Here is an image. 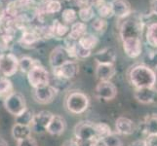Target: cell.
<instances>
[{
    "label": "cell",
    "instance_id": "obj_26",
    "mask_svg": "<svg viewBox=\"0 0 157 146\" xmlns=\"http://www.w3.org/2000/svg\"><path fill=\"white\" fill-rule=\"evenodd\" d=\"M77 15L80 21L87 24L89 21L91 23L96 18V11L92 5H85V6H82L79 9Z\"/></svg>",
    "mask_w": 157,
    "mask_h": 146
},
{
    "label": "cell",
    "instance_id": "obj_37",
    "mask_svg": "<svg viewBox=\"0 0 157 146\" xmlns=\"http://www.w3.org/2000/svg\"><path fill=\"white\" fill-rule=\"evenodd\" d=\"M102 139H104L106 146H123L122 139L119 137L118 134L114 133H112L111 134H109V136H107L106 137Z\"/></svg>",
    "mask_w": 157,
    "mask_h": 146
},
{
    "label": "cell",
    "instance_id": "obj_1",
    "mask_svg": "<svg viewBox=\"0 0 157 146\" xmlns=\"http://www.w3.org/2000/svg\"><path fill=\"white\" fill-rule=\"evenodd\" d=\"M129 82L135 89L154 87L157 81L156 71L140 63L130 68L128 72Z\"/></svg>",
    "mask_w": 157,
    "mask_h": 146
},
{
    "label": "cell",
    "instance_id": "obj_15",
    "mask_svg": "<svg viewBox=\"0 0 157 146\" xmlns=\"http://www.w3.org/2000/svg\"><path fill=\"white\" fill-rule=\"evenodd\" d=\"M134 96L140 103L150 104L157 100V90L155 87L135 89Z\"/></svg>",
    "mask_w": 157,
    "mask_h": 146
},
{
    "label": "cell",
    "instance_id": "obj_41",
    "mask_svg": "<svg viewBox=\"0 0 157 146\" xmlns=\"http://www.w3.org/2000/svg\"><path fill=\"white\" fill-rule=\"evenodd\" d=\"M150 14L157 17V0H151L150 2Z\"/></svg>",
    "mask_w": 157,
    "mask_h": 146
},
{
    "label": "cell",
    "instance_id": "obj_40",
    "mask_svg": "<svg viewBox=\"0 0 157 146\" xmlns=\"http://www.w3.org/2000/svg\"><path fill=\"white\" fill-rule=\"evenodd\" d=\"M144 141L145 146H157V136H147Z\"/></svg>",
    "mask_w": 157,
    "mask_h": 146
},
{
    "label": "cell",
    "instance_id": "obj_19",
    "mask_svg": "<svg viewBox=\"0 0 157 146\" xmlns=\"http://www.w3.org/2000/svg\"><path fill=\"white\" fill-rule=\"evenodd\" d=\"M94 58L97 64L98 63L114 64L116 61V53L113 48L106 47L97 52L94 55Z\"/></svg>",
    "mask_w": 157,
    "mask_h": 146
},
{
    "label": "cell",
    "instance_id": "obj_6",
    "mask_svg": "<svg viewBox=\"0 0 157 146\" xmlns=\"http://www.w3.org/2000/svg\"><path fill=\"white\" fill-rule=\"evenodd\" d=\"M29 85L33 89L43 87V86L50 84V75L48 70L42 66H36L26 74Z\"/></svg>",
    "mask_w": 157,
    "mask_h": 146
},
{
    "label": "cell",
    "instance_id": "obj_2",
    "mask_svg": "<svg viewBox=\"0 0 157 146\" xmlns=\"http://www.w3.org/2000/svg\"><path fill=\"white\" fill-rule=\"evenodd\" d=\"M145 24L143 21L142 15H133L124 19L119 28V35L120 39L125 40L130 38H142Z\"/></svg>",
    "mask_w": 157,
    "mask_h": 146
},
{
    "label": "cell",
    "instance_id": "obj_30",
    "mask_svg": "<svg viewBox=\"0 0 157 146\" xmlns=\"http://www.w3.org/2000/svg\"><path fill=\"white\" fill-rule=\"evenodd\" d=\"M91 28L97 34L102 35L108 28V21L105 19L96 17L93 21H91Z\"/></svg>",
    "mask_w": 157,
    "mask_h": 146
},
{
    "label": "cell",
    "instance_id": "obj_23",
    "mask_svg": "<svg viewBox=\"0 0 157 146\" xmlns=\"http://www.w3.org/2000/svg\"><path fill=\"white\" fill-rule=\"evenodd\" d=\"M145 41L150 48L157 49V21L147 25Z\"/></svg>",
    "mask_w": 157,
    "mask_h": 146
},
{
    "label": "cell",
    "instance_id": "obj_17",
    "mask_svg": "<svg viewBox=\"0 0 157 146\" xmlns=\"http://www.w3.org/2000/svg\"><path fill=\"white\" fill-rule=\"evenodd\" d=\"M115 129L116 133L121 136H131L135 133V127L134 122L128 117H119L115 121Z\"/></svg>",
    "mask_w": 157,
    "mask_h": 146
},
{
    "label": "cell",
    "instance_id": "obj_46",
    "mask_svg": "<svg viewBox=\"0 0 157 146\" xmlns=\"http://www.w3.org/2000/svg\"><path fill=\"white\" fill-rule=\"evenodd\" d=\"M2 77H4V76H2V75H1V74H0V79H1Z\"/></svg>",
    "mask_w": 157,
    "mask_h": 146
},
{
    "label": "cell",
    "instance_id": "obj_3",
    "mask_svg": "<svg viewBox=\"0 0 157 146\" xmlns=\"http://www.w3.org/2000/svg\"><path fill=\"white\" fill-rule=\"evenodd\" d=\"M90 99L85 93L81 91H70L66 97L64 105L68 112L74 115H79L88 109Z\"/></svg>",
    "mask_w": 157,
    "mask_h": 146
},
{
    "label": "cell",
    "instance_id": "obj_34",
    "mask_svg": "<svg viewBox=\"0 0 157 146\" xmlns=\"http://www.w3.org/2000/svg\"><path fill=\"white\" fill-rule=\"evenodd\" d=\"M77 19H78L77 12L73 8H66L64 10H63L62 20L63 24H66L67 25L69 24L71 25L73 23L77 21Z\"/></svg>",
    "mask_w": 157,
    "mask_h": 146
},
{
    "label": "cell",
    "instance_id": "obj_32",
    "mask_svg": "<svg viewBox=\"0 0 157 146\" xmlns=\"http://www.w3.org/2000/svg\"><path fill=\"white\" fill-rule=\"evenodd\" d=\"M34 114H35V113L33 111L30 110L29 108H26V109L23 113H21V114H20L17 117H15V123L16 124H20V125L30 126Z\"/></svg>",
    "mask_w": 157,
    "mask_h": 146
},
{
    "label": "cell",
    "instance_id": "obj_16",
    "mask_svg": "<svg viewBox=\"0 0 157 146\" xmlns=\"http://www.w3.org/2000/svg\"><path fill=\"white\" fill-rule=\"evenodd\" d=\"M66 129H67V121L64 120V118L59 115L54 114L49 125L47 127L46 132L48 133H50L51 136L59 137L64 133Z\"/></svg>",
    "mask_w": 157,
    "mask_h": 146
},
{
    "label": "cell",
    "instance_id": "obj_36",
    "mask_svg": "<svg viewBox=\"0 0 157 146\" xmlns=\"http://www.w3.org/2000/svg\"><path fill=\"white\" fill-rule=\"evenodd\" d=\"M62 10V4L59 0H47L44 4V13L53 15Z\"/></svg>",
    "mask_w": 157,
    "mask_h": 146
},
{
    "label": "cell",
    "instance_id": "obj_7",
    "mask_svg": "<svg viewBox=\"0 0 157 146\" xmlns=\"http://www.w3.org/2000/svg\"><path fill=\"white\" fill-rule=\"evenodd\" d=\"M19 70V58L13 53L0 54V74L4 77H11Z\"/></svg>",
    "mask_w": 157,
    "mask_h": 146
},
{
    "label": "cell",
    "instance_id": "obj_5",
    "mask_svg": "<svg viewBox=\"0 0 157 146\" xmlns=\"http://www.w3.org/2000/svg\"><path fill=\"white\" fill-rule=\"evenodd\" d=\"M4 107L11 115L15 117L21 114L26 108V101L25 96L19 92H13L4 99Z\"/></svg>",
    "mask_w": 157,
    "mask_h": 146
},
{
    "label": "cell",
    "instance_id": "obj_9",
    "mask_svg": "<svg viewBox=\"0 0 157 146\" xmlns=\"http://www.w3.org/2000/svg\"><path fill=\"white\" fill-rule=\"evenodd\" d=\"M79 73V64L77 61H69L62 66L53 69L54 76L61 80H70Z\"/></svg>",
    "mask_w": 157,
    "mask_h": 146
},
{
    "label": "cell",
    "instance_id": "obj_27",
    "mask_svg": "<svg viewBox=\"0 0 157 146\" xmlns=\"http://www.w3.org/2000/svg\"><path fill=\"white\" fill-rule=\"evenodd\" d=\"M144 132L147 136H157V114L147 117L144 123Z\"/></svg>",
    "mask_w": 157,
    "mask_h": 146
},
{
    "label": "cell",
    "instance_id": "obj_4",
    "mask_svg": "<svg viewBox=\"0 0 157 146\" xmlns=\"http://www.w3.org/2000/svg\"><path fill=\"white\" fill-rule=\"evenodd\" d=\"M74 136L75 139L79 142H89L93 143L97 137L96 129H95V123L90 121H82L76 124L74 127Z\"/></svg>",
    "mask_w": 157,
    "mask_h": 146
},
{
    "label": "cell",
    "instance_id": "obj_24",
    "mask_svg": "<svg viewBox=\"0 0 157 146\" xmlns=\"http://www.w3.org/2000/svg\"><path fill=\"white\" fill-rule=\"evenodd\" d=\"M99 37L96 34L93 33H86L84 36H82L81 38L77 41V44L82 47L86 50L92 51L93 49H95L97 47V45L99 44Z\"/></svg>",
    "mask_w": 157,
    "mask_h": 146
},
{
    "label": "cell",
    "instance_id": "obj_39",
    "mask_svg": "<svg viewBox=\"0 0 157 146\" xmlns=\"http://www.w3.org/2000/svg\"><path fill=\"white\" fill-rule=\"evenodd\" d=\"M17 146H38V144H37V141L33 137H30L25 139L20 140V141H17Z\"/></svg>",
    "mask_w": 157,
    "mask_h": 146
},
{
    "label": "cell",
    "instance_id": "obj_21",
    "mask_svg": "<svg viewBox=\"0 0 157 146\" xmlns=\"http://www.w3.org/2000/svg\"><path fill=\"white\" fill-rule=\"evenodd\" d=\"M86 33H88L87 24L83 23V21H75V23H73L70 25L68 35L67 37H68L71 40L78 41Z\"/></svg>",
    "mask_w": 157,
    "mask_h": 146
},
{
    "label": "cell",
    "instance_id": "obj_10",
    "mask_svg": "<svg viewBox=\"0 0 157 146\" xmlns=\"http://www.w3.org/2000/svg\"><path fill=\"white\" fill-rule=\"evenodd\" d=\"M53 113L47 110H42L38 113H35L32 122L30 124V129L32 132L36 133H46L47 127L49 125L51 119L53 117Z\"/></svg>",
    "mask_w": 157,
    "mask_h": 146
},
{
    "label": "cell",
    "instance_id": "obj_35",
    "mask_svg": "<svg viewBox=\"0 0 157 146\" xmlns=\"http://www.w3.org/2000/svg\"><path fill=\"white\" fill-rule=\"evenodd\" d=\"M95 129H96L97 137L101 139L113 133L110 126L105 123H95Z\"/></svg>",
    "mask_w": 157,
    "mask_h": 146
},
{
    "label": "cell",
    "instance_id": "obj_44",
    "mask_svg": "<svg viewBox=\"0 0 157 146\" xmlns=\"http://www.w3.org/2000/svg\"><path fill=\"white\" fill-rule=\"evenodd\" d=\"M91 146H106V144L105 143L104 139L101 138H99V139H96L95 141L92 143Z\"/></svg>",
    "mask_w": 157,
    "mask_h": 146
},
{
    "label": "cell",
    "instance_id": "obj_45",
    "mask_svg": "<svg viewBox=\"0 0 157 146\" xmlns=\"http://www.w3.org/2000/svg\"><path fill=\"white\" fill-rule=\"evenodd\" d=\"M0 146H9V143L6 139H4L3 137H0Z\"/></svg>",
    "mask_w": 157,
    "mask_h": 146
},
{
    "label": "cell",
    "instance_id": "obj_43",
    "mask_svg": "<svg viewBox=\"0 0 157 146\" xmlns=\"http://www.w3.org/2000/svg\"><path fill=\"white\" fill-rule=\"evenodd\" d=\"M62 146H80V144L75 139H70V140H67Z\"/></svg>",
    "mask_w": 157,
    "mask_h": 146
},
{
    "label": "cell",
    "instance_id": "obj_12",
    "mask_svg": "<svg viewBox=\"0 0 157 146\" xmlns=\"http://www.w3.org/2000/svg\"><path fill=\"white\" fill-rule=\"evenodd\" d=\"M69 61H74V59L71 58L67 49L63 46H59L53 49L49 57V63L53 69L62 66L63 63Z\"/></svg>",
    "mask_w": 157,
    "mask_h": 146
},
{
    "label": "cell",
    "instance_id": "obj_8",
    "mask_svg": "<svg viewBox=\"0 0 157 146\" xmlns=\"http://www.w3.org/2000/svg\"><path fill=\"white\" fill-rule=\"evenodd\" d=\"M58 95V89L51 84L33 89V99L40 104H49Z\"/></svg>",
    "mask_w": 157,
    "mask_h": 146
},
{
    "label": "cell",
    "instance_id": "obj_25",
    "mask_svg": "<svg viewBox=\"0 0 157 146\" xmlns=\"http://www.w3.org/2000/svg\"><path fill=\"white\" fill-rule=\"evenodd\" d=\"M51 31L53 37L56 38H64L68 35L69 26L63 21H59V20L53 21V24L51 25Z\"/></svg>",
    "mask_w": 157,
    "mask_h": 146
},
{
    "label": "cell",
    "instance_id": "obj_11",
    "mask_svg": "<svg viewBox=\"0 0 157 146\" xmlns=\"http://www.w3.org/2000/svg\"><path fill=\"white\" fill-rule=\"evenodd\" d=\"M95 94L100 99L112 100L117 95V88L111 81H100L96 86Z\"/></svg>",
    "mask_w": 157,
    "mask_h": 146
},
{
    "label": "cell",
    "instance_id": "obj_38",
    "mask_svg": "<svg viewBox=\"0 0 157 146\" xmlns=\"http://www.w3.org/2000/svg\"><path fill=\"white\" fill-rule=\"evenodd\" d=\"M92 54V51L89 50H86V49L80 47L78 44L76 45V56L77 58H89Z\"/></svg>",
    "mask_w": 157,
    "mask_h": 146
},
{
    "label": "cell",
    "instance_id": "obj_31",
    "mask_svg": "<svg viewBox=\"0 0 157 146\" xmlns=\"http://www.w3.org/2000/svg\"><path fill=\"white\" fill-rule=\"evenodd\" d=\"M40 38L41 36L38 33H36V32L25 30L23 33V35H21L20 42L23 44V46H31L34 45Z\"/></svg>",
    "mask_w": 157,
    "mask_h": 146
},
{
    "label": "cell",
    "instance_id": "obj_22",
    "mask_svg": "<svg viewBox=\"0 0 157 146\" xmlns=\"http://www.w3.org/2000/svg\"><path fill=\"white\" fill-rule=\"evenodd\" d=\"M31 129L29 126H25V125H20V124H14V126L12 127V137L15 140L20 141V140L25 139L28 137H31Z\"/></svg>",
    "mask_w": 157,
    "mask_h": 146
},
{
    "label": "cell",
    "instance_id": "obj_28",
    "mask_svg": "<svg viewBox=\"0 0 157 146\" xmlns=\"http://www.w3.org/2000/svg\"><path fill=\"white\" fill-rule=\"evenodd\" d=\"M41 62L37 59H34L30 57H21L19 58V70H21V72L28 74L30 70L36 66H39Z\"/></svg>",
    "mask_w": 157,
    "mask_h": 146
},
{
    "label": "cell",
    "instance_id": "obj_18",
    "mask_svg": "<svg viewBox=\"0 0 157 146\" xmlns=\"http://www.w3.org/2000/svg\"><path fill=\"white\" fill-rule=\"evenodd\" d=\"M116 73L114 64L98 63L96 66V77L100 81H110Z\"/></svg>",
    "mask_w": 157,
    "mask_h": 146
},
{
    "label": "cell",
    "instance_id": "obj_29",
    "mask_svg": "<svg viewBox=\"0 0 157 146\" xmlns=\"http://www.w3.org/2000/svg\"><path fill=\"white\" fill-rule=\"evenodd\" d=\"M143 64L151 68L154 71L157 70V49H151L144 54Z\"/></svg>",
    "mask_w": 157,
    "mask_h": 146
},
{
    "label": "cell",
    "instance_id": "obj_20",
    "mask_svg": "<svg viewBox=\"0 0 157 146\" xmlns=\"http://www.w3.org/2000/svg\"><path fill=\"white\" fill-rule=\"evenodd\" d=\"M93 5L95 11L98 13L100 18L107 20L113 17L110 1H107V0H94Z\"/></svg>",
    "mask_w": 157,
    "mask_h": 146
},
{
    "label": "cell",
    "instance_id": "obj_13",
    "mask_svg": "<svg viewBox=\"0 0 157 146\" xmlns=\"http://www.w3.org/2000/svg\"><path fill=\"white\" fill-rule=\"evenodd\" d=\"M122 48L130 58H137L143 54L142 38H130L122 40Z\"/></svg>",
    "mask_w": 157,
    "mask_h": 146
},
{
    "label": "cell",
    "instance_id": "obj_47",
    "mask_svg": "<svg viewBox=\"0 0 157 146\" xmlns=\"http://www.w3.org/2000/svg\"><path fill=\"white\" fill-rule=\"evenodd\" d=\"M0 36H1V30H0Z\"/></svg>",
    "mask_w": 157,
    "mask_h": 146
},
{
    "label": "cell",
    "instance_id": "obj_14",
    "mask_svg": "<svg viewBox=\"0 0 157 146\" xmlns=\"http://www.w3.org/2000/svg\"><path fill=\"white\" fill-rule=\"evenodd\" d=\"M113 16L124 20L133 13L132 6L128 0H110Z\"/></svg>",
    "mask_w": 157,
    "mask_h": 146
},
{
    "label": "cell",
    "instance_id": "obj_33",
    "mask_svg": "<svg viewBox=\"0 0 157 146\" xmlns=\"http://www.w3.org/2000/svg\"><path fill=\"white\" fill-rule=\"evenodd\" d=\"M13 92H14V87L9 78L2 77L0 79V97L5 99L10 94H12Z\"/></svg>",
    "mask_w": 157,
    "mask_h": 146
},
{
    "label": "cell",
    "instance_id": "obj_42",
    "mask_svg": "<svg viewBox=\"0 0 157 146\" xmlns=\"http://www.w3.org/2000/svg\"><path fill=\"white\" fill-rule=\"evenodd\" d=\"M128 146H145V141L144 139H137L130 143Z\"/></svg>",
    "mask_w": 157,
    "mask_h": 146
}]
</instances>
